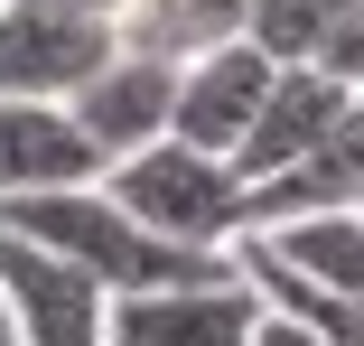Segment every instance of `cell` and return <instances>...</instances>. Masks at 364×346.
Instances as JSON below:
<instances>
[{
    "instance_id": "1",
    "label": "cell",
    "mask_w": 364,
    "mask_h": 346,
    "mask_svg": "<svg viewBox=\"0 0 364 346\" xmlns=\"http://www.w3.org/2000/svg\"><path fill=\"white\" fill-rule=\"evenodd\" d=\"M0 225H19V234H38L47 253H65L75 271H94L112 300H131V290H187V281H234V253H187V243L150 234L103 178L10 196V206H0Z\"/></svg>"
},
{
    "instance_id": "2",
    "label": "cell",
    "mask_w": 364,
    "mask_h": 346,
    "mask_svg": "<svg viewBox=\"0 0 364 346\" xmlns=\"http://www.w3.org/2000/svg\"><path fill=\"white\" fill-rule=\"evenodd\" d=\"M103 187H112L150 234H168V243H187V253H234V234H243V178H234V159H215V150L150 141V150L112 159Z\"/></svg>"
},
{
    "instance_id": "3",
    "label": "cell",
    "mask_w": 364,
    "mask_h": 346,
    "mask_svg": "<svg viewBox=\"0 0 364 346\" xmlns=\"http://www.w3.org/2000/svg\"><path fill=\"white\" fill-rule=\"evenodd\" d=\"M112 56H122V19L0 0V94L10 103H75Z\"/></svg>"
},
{
    "instance_id": "4",
    "label": "cell",
    "mask_w": 364,
    "mask_h": 346,
    "mask_svg": "<svg viewBox=\"0 0 364 346\" xmlns=\"http://www.w3.org/2000/svg\"><path fill=\"white\" fill-rule=\"evenodd\" d=\"M0 309H10L19 346H103L112 327V290L19 225H0Z\"/></svg>"
},
{
    "instance_id": "5",
    "label": "cell",
    "mask_w": 364,
    "mask_h": 346,
    "mask_svg": "<svg viewBox=\"0 0 364 346\" xmlns=\"http://www.w3.org/2000/svg\"><path fill=\"white\" fill-rule=\"evenodd\" d=\"M271 75H280V56H271V47H252V38H225V47L187 56V65H178L168 141L234 159V150H243V131H252V112H262V94H271Z\"/></svg>"
},
{
    "instance_id": "6",
    "label": "cell",
    "mask_w": 364,
    "mask_h": 346,
    "mask_svg": "<svg viewBox=\"0 0 364 346\" xmlns=\"http://www.w3.org/2000/svg\"><path fill=\"white\" fill-rule=\"evenodd\" d=\"M262 327V300L252 281H187V290H131L112 300V327L103 346H252Z\"/></svg>"
},
{
    "instance_id": "7",
    "label": "cell",
    "mask_w": 364,
    "mask_h": 346,
    "mask_svg": "<svg viewBox=\"0 0 364 346\" xmlns=\"http://www.w3.org/2000/svg\"><path fill=\"white\" fill-rule=\"evenodd\" d=\"M346 112H355V94H346L336 75H318V65H280L271 94H262V112H252V131H243V150H234V178L262 187V178H280V169H299L309 150H327L336 131H346Z\"/></svg>"
},
{
    "instance_id": "8",
    "label": "cell",
    "mask_w": 364,
    "mask_h": 346,
    "mask_svg": "<svg viewBox=\"0 0 364 346\" xmlns=\"http://www.w3.org/2000/svg\"><path fill=\"white\" fill-rule=\"evenodd\" d=\"M75 112V131L94 141V159L112 169V159H131V150H150V141H168V112H178V65L168 56H140V47H122L103 75L65 103Z\"/></svg>"
},
{
    "instance_id": "9",
    "label": "cell",
    "mask_w": 364,
    "mask_h": 346,
    "mask_svg": "<svg viewBox=\"0 0 364 346\" xmlns=\"http://www.w3.org/2000/svg\"><path fill=\"white\" fill-rule=\"evenodd\" d=\"M103 178L94 141L75 131L65 103H10L0 94V206L10 196H38V187H85Z\"/></svg>"
},
{
    "instance_id": "10",
    "label": "cell",
    "mask_w": 364,
    "mask_h": 346,
    "mask_svg": "<svg viewBox=\"0 0 364 346\" xmlns=\"http://www.w3.org/2000/svg\"><path fill=\"white\" fill-rule=\"evenodd\" d=\"M336 206H364V122L355 112H346V131L327 150H309L299 169L243 187V234L252 225H289V216H336Z\"/></svg>"
},
{
    "instance_id": "11",
    "label": "cell",
    "mask_w": 364,
    "mask_h": 346,
    "mask_svg": "<svg viewBox=\"0 0 364 346\" xmlns=\"http://www.w3.org/2000/svg\"><path fill=\"white\" fill-rule=\"evenodd\" d=\"M252 10H262V0H131L122 47L187 65V56H205V47H225V38H252Z\"/></svg>"
},
{
    "instance_id": "12",
    "label": "cell",
    "mask_w": 364,
    "mask_h": 346,
    "mask_svg": "<svg viewBox=\"0 0 364 346\" xmlns=\"http://www.w3.org/2000/svg\"><path fill=\"white\" fill-rule=\"evenodd\" d=\"M289 271H309V281L364 300V206H336V216H289V225H252Z\"/></svg>"
},
{
    "instance_id": "13",
    "label": "cell",
    "mask_w": 364,
    "mask_h": 346,
    "mask_svg": "<svg viewBox=\"0 0 364 346\" xmlns=\"http://www.w3.org/2000/svg\"><path fill=\"white\" fill-rule=\"evenodd\" d=\"M346 10H355V0H262V10H252V47H271L280 65H309L318 38H327Z\"/></svg>"
},
{
    "instance_id": "14",
    "label": "cell",
    "mask_w": 364,
    "mask_h": 346,
    "mask_svg": "<svg viewBox=\"0 0 364 346\" xmlns=\"http://www.w3.org/2000/svg\"><path fill=\"white\" fill-rule=\"evenodd\" d=\"M309 65H318V75H336L346 94H364V0H355V10L318 38V56H309Z\"/></svg>"
},
{
    "instance_id": "15",
    "label": "cell",
    "mask_w": 364,
    "mask_h": 346,
    "mask_svg": "<svg viewBox=\"0 0 364 346\" xmlns=\"http://www.w3.org/2000/svg\"><path fill=\"white\" fill-rule=\"evenodd\" d=\"M252 346H327V337H318V327H299V318H280V309H262Z\"/></svg>"
},
{
    "instance_id": "16",
    "label": "cell",
    "mask_w": 364,
    "mask_h": 346,
    "mask_svg": "<svg viewBox=\"0 0 364 346\" xmlns=\"http://www.w3.org/2000/svg\"><path fill=\"white\" fill-rule=\"evenodd\" d=\"M47 10H85V19H131V0H47Z\"/></svg>"
},
{
    "instance_id": "17",
    "label": "cell",
    "mask_w": 364,
    "mask_h": 346,
    "mask_svg": "<svg viewBox=\"0 0 364 346\" xmlns=\"http://www.w3.org/2000/svg\"><path fill=\"white\" fill-rule=\"evenodd\" d=\"M0 346H19V327H10V309H0Z\"/></svg>"
},
{
    "instance_id": "18",
    "label": "cell",
    "mask_w": 364,
    "mask_h": 346,
    "mask_svg": "<svg viewBox=\"0 0 364 346\" xmlns=\"http://www.w3.org/2000/svg\"><path fill=\"white\" fill-rule=\"evenodd\" d=\"M355 122H364V94H355Z\"/></svg>"
}]
</instances>
